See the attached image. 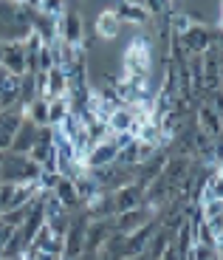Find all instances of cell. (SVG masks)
<instances>
[{"label": "cell", "instance_id": "6da1fadb", "mask_svg": "<svg viewBox=\"0 0 223 260\" xmlns=\"http://www.w3.org/2000/svg\"><path fill=\"white\" fill-rule=\"evenodd\" d=\"M40 173H43V167L28 153H12V150H6V156L0 161L3 184H37Z\"/></svg>", "mask_w": 223, "mask_h": 260}, {"label": "cell", "instance_id": "7a4b0ae2", "mask_svg": "<svg viewBox=\"0 0 223 260\" xmlns=\"http://www.w3.org/2000/svg\"><path fill=\"white\" fill-rule=\"evenodd\" d=\"M88 218L85 207L71 212V221H68L65 238H62V260H79L82 257V249H85V232H88Z\"/></svg>", "mask_w": 223, "mask_h": 260}, {"label": "cell", "instance_id": "3957f363", "mask_svg": "<svg viewBox=\"0 0 223 260\" xmlns=\"http://www.w3.org/2000/svg\"><path fill=\"white\" fill-rule=\"evenodd\" d=\"M156 215H158L156 207H150V204H138V207L127 209V212L113 215V223H116V232L127 235V232H133V229H138V226H144V223L156 221Z\"/></svg>", "mask_w": 223, "mask_h": 260}, {"label": "cell", "instance_id": "277c9868", "mask_svg": "<svg viewBox=\"0 0 223 260\" xmlns=\"http://www.w3.org/2000/svg\"><path fill=\"white\" fill-rule=\"evenodd\" d=\"M119 156V144L113 142V136L102 139V142H93L91 150H88L85 156H82V167L85 170H99V167H107V164H113Z\"/></svg>", "mask_w": 223, "mask_h": 260}, {"label": "cell", "instance_id": "5b68a950", "mask_svg": "<svg viewBox=\"0 0 223 260\" xmlns=\"http://www.w3.org/2000/svg\"><path fill=\"white\" fill-rule=\"evenodd\" d=\"M178 43H181L187 57H190V54H204L206 48L212 46V28L204 26V23H192V26L178 37Z\"/></svg>", "mask_w": 223, "mask_h": 260}, {"label": "cell", "instance_id": "8992f818", "mask_svg": "<svg viewBox=\"0 0 223 260\" xmlns=\"http://www.w3.org/2000/svg\"><path fill=\"white\" fill-rule=\"evenodd\" d=\"M156 226H158V221H150V223H144V226L127 232L125 238H122V257L130 260V257H136V254L144 252L147 243H150V238H153V232H156Z\"/></svg>", "mask_w": 223, "mask_h": 260}, {"label": "cell", "instance_id": "52a82bcc", "mask_svg": "<svg viewBox=\"0 0 223 260\" xmlns=\"http://www.w3.org/2000/svg\"><path fill=\"white\" fill-rule=\"evenodd\" d=\"M57 40H65L73 46L85 43V26H82V17L77 12H62L57 17Z\"/></svg>", "mask_w": 223, "mask_h": 260}, {"label": "cell", "instance_id": "ba28073f", "mask_svg": "<svg viewBox=\"0 0 223 260\" xmlns=\"http://www.w3.org/2000/svg\"><path fill=\"white\" fill-rule=\"evenodd\" d=\"M113 12H116V17L122 20V23H127V26H133V28H144L147 23H150V12L144 9L141 0H119Z\"/></svg>", "mask_w": 223, "mask_h": 260}, {"label": "cell", "instance_id": "9c48e42d", "mask_svg": "<svg viewBox=\"0 0 223 260\" xmlns=\"http://www.w3.org/2000/svg\"><path fill=\"white\" fill-rule=\"evenodd\" d=\"M110 198H113V212H116V215L119 212H127V209L144 204V187L136 184V181H130V184H125V187L113 189Z\"/></svg>", "mask_w": 223, "mask_h": 260}, {"label": "cell", "instance_id": "30bf717a", "mask_svg": "<svg viewBox=\"0 0 223 260\" xmlns=\"http://www.w3.org/2000/svg\"><path fill=\"white\" fill-rule=\"evenodd\" d=\"M107 130L110 133H138V122H136V113H133L130 105H116L113 113L107 116Z\"/></svg>", "mask_w": 223, "mask_h": 260}, {"label": "cell", "instance_id": "8fae6325", "mask_svg": "<svg viewBox=\"0 0 223 260\" xmlns=\"http://www.w3.org/2000/svg\"><path fill=\"white\" fill-rule=\"evenodd\" d=\"M0 65L14 77H23L26 74V43H3Z\"/></svg>", "mask_w": 223, "mask_h": 260}, {"label": "cell", "instance_id": "7c38bea8", "mask_svg": "<svg viewBox=\"0 0 223 260\" xmlns=\"http://www.w3.org/2000/svg\"><path fill=\"white\" fill-rule=\"evenodd\" d=\"M51 192H54V198H57V201L68 209V212H77V209L85 207V204H82V198H79V192H77L73 178H68V176H59V181L54 184Z\"/></svg>", "mask_w": 223, "mask_h": 260}, {"label": "cell", "instance_id": "4fadbf2b", "mask_svg": "<svg viewBox=\"0 0 223 260\" xmlns=\"http://www.w3.org/2000/svg\"><path fill=\"white\" fill-rule=\"evenodd\" d=\"M195 113H198V122H195V124H198L201 130H204V133H206L209 139L223 136V119L217 116V111L212 108L209 102H201V105L195 108Z\"/></svg>", "mask_w": 223, "mask_h": 260}, {"label": "cell", "instance_id": "5bb4252c", "mask_svg": "<svg viewBox=\"0 0 223 260\" xmlns=\"http://www.w3.org/2000/svg\"><path fill=\"white\" fill-rule=\"evenodd\" d=\"M37 130H40V124H34L28 116H23V122H20L17 133L12 136V144H9V150H12V153H28V150L34 147V142H37Z\"/></svg>", "mask_w": 223, "mask_h": 260}, {"label": "cell", "instance_id": "9a60e30c", "mask_svg": "<svg viewBox=\"0 0 223 260\" xmlns=\"http://www.w3.org/2000/svg\"><path fill=\"white\" fill-rule=\"evenodd\" d=\"M119 31H122V20L116 17V12H113V9H105V12L96 17V34H99V40L110 43V40L119 37Z\"/></svg>", "mask_w": 223, "mask_h": 260}, {"label": "cell", "instance_id": "2e32d148", "mask_svg": "<svg viewBox=\"0 0 223 260\" xmlns=\"http://www.w3.org/2000/svg\"><path fill=\"white\" fill-rule=\"evenodd\" d=\"M54 96H68V74L57 65L51 71H46V93H43V99H54Z\"/></svg>", "mask_w": 223, "mask_h": 260}, {"label": "cell", "instance_id": "e0dca14e", "mask_svg": "<svg viewBox=\"0 0 223 260\" xmlns=\"http://www.w3.org/2000/svg\"><path fill=\"white\" fill-rule=\"evenodd\" d=\"M68 113H71V99H68V96L48 99V124H51V127H57Z\"/></svg>", "mask_w": 223, "mask_h": 260}, {"label": "cell", "instance_id": "ac0fdd59", "mask_svg": "<svg viewBox=\"0 0 223 260\" xmlns=\"http://www.w3.org/2000/svg\"><path fill=\"white\" fill-rule=\"evenodd\" d=\"M26 116L31 119L34 124H48V99L37 96L26 105Z\"/></svg>", "mask_w": 223, "mask_h": 260}, {"label": "cell", "instance_id": "d6986e66", "mask_svg": "<svg viewBox=\"0 0 223 260\" xmlns=\"http://www.w3.org/2000/svg\"><path fill=\"white\" fill-rule=\"evenodd\" d=\"M201 198H220L223 201V170H215V173L209 176V181H206Z\"/></svg>", "mask_w": 223, "mask_h": 260}, {"label": "cell", "instance_id": "ffe728a7", "mask_svg": "<svg viewBox=\"0 0 223 260\" xmlns=\"http://www.w3.org/2000/svg\"><path fill=\"white\" fill-rule=\"evenodd\" d=\"M187 257L190 260H217L220 254H217V249L209 246V243H192Z\"/></svg>", "mask_w": 223, "mask_h": 260}, {"label": "cell", "instance_id": "44dd1931", "mask_svg": "<svg viewBox=\"0 0 223 260\" xmlns=\"http://www.w3.org/2000/svg\"><path fill=\"white\" fill-rule=\"evenodd\" d=\"M40 12L51 14V17H59V14L65 12V0H40Z\"/></svg>", "mask_w": 223, "mask_h": 260}, {"label": "cell", "instance_id": "7402d4cb", "mask_svg": "<svg viewBox=\"0 0 223 260\" xmlns=\"http://www.w3.org/2000/svg\"><path fill=\"white\" fill-rule=\"evenodd\" d=\"M144 9L150 14H164L170 9V0H144Z\"/></svg>", "mask_w": 223, "mask_h": 260}, {"label": "cell", "instance_id": "603a6c76", "mask_svg": "<svg viewBox=\"0 0 223 260\" xmlns=\"http://www.w3.org/2000/svg\"><path fill=\"white\" fill-rule=\"evenodd\" d=\"M206 102H209L212 108L217 111V116L223 119V91L220 88H217V91H209V99H206Z\"/></svg>", "mask_w": 223, "mask_h": 260}, {"label": "cell", "instance_id": "cb8c5ba5", "mask_svg": "<svg viewBox=\"0 0 223 260\" xmlns=\"http://www.w3.org/2000/svg\"><path fill=\"white\" fill-rule=\"evenodd\" d=\"M12 232H14V226H12V223H6L3 218H0V252H3V246L9 243V238H12Z\"/></svg>", "mask_w": 223, "mask_h": 260}, {"label": "cell", "instance_id": "d4e9b609", "mask_svg": "<svg viewBox=\"0 0 223 260\" xmlns=\"http://www.w3.org/2000/svg\"><path fill=\"white\" fill-rule=\"evenodd\" d=\"M9 144H12V136H6V133H0V153H6Z\"/></svg>", "mask_w": 223, "mask_h": 260}, {"label": "cell", "instance_id": "484cf974", "mask_svg": "<svg viewBox=\"0 0 223 260\" xmlns=\"http://www.w3.org/2000/svg\"><path fill=\"white\" fill-rule=\"evenodd\" d=\"M215 249H217V254H220V257H223V232H220V235H217V238H215Z\"/></svg>", "mask_w": 223, "mask_h": 260}, {"label": "cell", "instance_id": "4316f807", "mask_svg": "<svg viewBox=\"0 0 223 260\" xmlns=\"http://www.w3.org/2000/svg\"><path fill=\"white\" fill-rule=\"evenodd\" d=\"M217 26L223 28V3H220V17H217Z\"/></svg>", "mask_w": 223, "mask_h": 260}, {"label": "cell", "instance_id": "83f0119b", "mask_svg": "<svg viewBox=\"0 0 223 260\" xmlns=\"http://www.w3.org/2000/svg\"><path fill=\"white\" fill-rule=\"evenodd\" d=\"M175 3H184V0H170V6H175Z\"/></svg>", "mask_w": 223, "mask_h": 260}, {"label": "cell", "instance_id": "f1b7e54d", "mask_svg": "<svg viewBox=\"0 0 223 260\" xmlns=\"http://www.w3.org/2000/svg\"><path fill=\"white\" fill-rule=\"evenodd\" d=\"M3 156H6V153H0V161H3Z\"/></svg>", "mask_w": 223, "mask_h": 260}, {"label": "cell", "instance_id": "f546056e", "mask_svg": "<svg viewBox=\"0 0 223 260\" xmlns=\"http://www.w3.org/2000/svg\"><path fill=\"white\" fill-rule=\"evenodd\" d=\"M0 184H3V176H0Z\"/></svg>", "mask_w": 223, "mask_h": 260}, {"label": "cell", "instance_id": "4dcf8cb0", "mask_svg": "<svg viewBox=\"0 0 223 260\" xmlns=\"http://www.w3.org/2000/svg\"><path fill=\"white\" fill-rule=\"evenodd\" d=\"M217 260H220V257H217Z\"/></svg>", "mask_w": 223, "mask_h": 260}, {"label": "cell", "instance_id": "1f68e13d", "mask_svg": "<svg viewBox=\"0 0 223 260\" xmlns=\"http://www.w3.org/2000/svg\"><path fill=\"white\" fill-rule=\"evenodd\" d=\"M220 260H223V257H220Z\"/></svg>", "mask_w": 223, "mask_h": 260}]
</instances>
